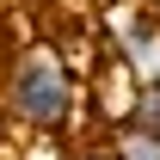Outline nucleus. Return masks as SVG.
Masks as SVG:
<instances>
[{"mask_svg":"<svg viewBox=\"0 0 160 160\" xmlns=\"http://www.w3.org/2000/svg\"><path fill=\"white\" fill-rule=\"evenodd\" d=\"M6 111L25 129H62L74 117V80L62 68V56L31 49V56L12 62V74H6Z\"/></svg>","mask_w":160,"mask_h":160,"instance_id":"nucleus-1","label":"nucleus"},{"mask_svg":"<svg viewBox=\"0 0 160 160\" xmlns=\"http://www.w3.org/2000/svg\"><path fill=\"white\" fill-rule=\"evenodd\" d=\"M111 148H117V160H160V129L129 117V123L117 129V142H111Z\"/></svg>","mask_w":160,"mask_h":160,"instance_id":"nucleus-2","label":"nucleus"},{"mask_svg":"<svg viewBox=\"0 0 160 160\" xmlns=\"http://www.w3.org/2000/svg\"><path fill=\"white\" fill-rule=\"evenodd\" d=\"M74 160H117V148H86V154H74Z\"/></svg>","mask_w":160,"mask_h":160,"instance_id":"nucleus-3","label":"nucleus"},{"mask_svg":"<svg viewBox=\"0 0 160 160\" xmlns=\"http://www.w3.org/2000/svg\"><path fill=\"white\" fill-rule=\"evenodd\" d=\"M154 12H160V0H154Z\"/></svg>","mask_w":160,"mask_h":160,"instance_id":"nucleus-4","label":"nucleus"},{"mask_svg":"<svg viewBox=\"0 0 160 160\" xmlns=\"http://www.w3.org/2000/svg\"><path fill=\"white\" fill-rule=\"evenodd\" d=\"M148 6H154V0H148Z\"/></svg>","mask_w":160,"mask_h":160,"instance_id":"nucleus-5","label":"nucleus"}]
</instances>
